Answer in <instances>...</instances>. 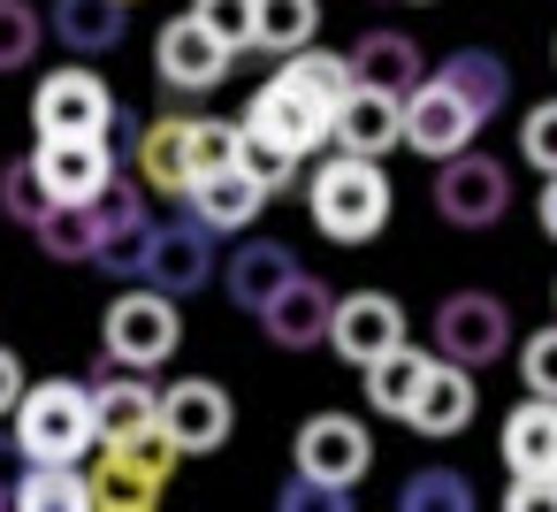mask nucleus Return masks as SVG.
<instances>
[{
    "instance_id": "f257e3e1",
    "label": "nucleus",
    "mask_w": 557,
    "mask_h": 512,
    "mask_svg": "<svg viewBox=\"0 0 557 512\" xmlns=\"http://www.w3.org/2000/svg\"><path fill=\"white\" fill-rule=\"evenodd\" d=\"M389 207H397L389 169L367 161V154H344V146H336V161H321L313 184H306V215H313V230L336 237V245L382 237V230H389Z\"/></svg>"
},
{
    "instance_id": "f03ea898",
    "label": "nucleus",
    "mask_w": 557,
    "mask_h": 512,
    "mask_svg": "<svg viewBox=\"0 0 557 512\" xmlns=\"http://www.w3.org/2000/svg\"><path fill=\"white\" fill-rule=\"evenodd\" d=\"M16 451L24 459H85L92 436V390L85 382H24L16 398Z\"/></svg>"
},
{
    "instance_id": "7ed1b4c3",
    "label": "nucleus",
    "mask_w": 557,
    "mask_h": 512,
    "mask_svg": "<svg viewBox=\"0 0 557 512\" xmlns=\"http://www.w3.org/2000/svg\"><path fill=\"white\" fill-rule=\"evenodd\" d=\"M100 344H108L115 367H138V375H146V367L176 359V344H184V314H176L169 291L131 283V291H115V306H108V321H100Z\"/></svg>"
},
{
    "instance_id": "20e7f679",
    "label": "nucleus",
    "mask_w": 557,
    "mask_h": 512,
    "mask_svg": "<svg viewBox=\"0 0 557 512\" xmlns=\"http://www.w3.org/2000/svg\"><path fill=\"white\" fill-rule=\"evenodd\" d=\"M435 215H443L450 230H496V222L511 215V176H504V161H496V154H473V146L443 154V161H435Z\"/></svg>"
},
{
    "instance_id": "39448f33",
    "label": "nucleus",
    "mask_w": 557,
    "mask_h": 512,
    "mask_svg": "<svg viewBox=\"0 0 557 512\" xmlns=\"http://www.w3.org/2000/svg\"><path fill=\"white\" fill-rule=\"evenodd\" d=\"M511 344H519V329H511V306H504L496 291H450V298L435 306V359L496 367Z\"/></svg>"
},
{
    "instance_id": "423d86ee",
    "label": "nucleus",
    "mask_w": 557,
    "mask_h": 512,
    "mask_svg": "<svg viewBox=\"0 0 557 512\" xmlns=\"http://www.w3.org/2000/svg\"><path fill=\"white\" fill-rule=\"evenodd\" d=\"M92 215H100L92 268H100V276H115V283H138V268H146V245H153V207H146L138 176H123V169H115V176L92 192Z\"/></svg>"
},
{
    "instance_id": "0eeeda50",
    "label": "nucleus",
    "mask_w": 557,
    "mask_h": 512,
    "mask_svg": "<svg viewBox=\"0 0 557 512\" xmlns=\"http://www.w3.org/2000/svg\"><path fill=\"white\" fill-rule=\"evenodd\" d=\"M374 466V436L351 420V413H313L298 436H290V474H306L313 489H351L359 474Z\"/></svg>"
},
{
    "instance_id": "6e6552de",
    "label": "nucleus",
    "mask_w": 557,
    "mask_h": 512,
    "mask_svg": "<svg viewBox=\"0 0 557 512\" xmlns=\"http://www.w3.org/2000/svg\"><path fill=\"white\" fill-rule=\"evenodd\" d=\"M214 268H222V245H214V230L184 207L176 222H153V245H146L138 283H153V291H169V298H191V291L214 283Z\"/></svg>"
},
{
    "instance_id": "1a4fd4ad",
    "label": "nucleus",
    "mask_w": 557,
    "mask_h": 512,
    "mask_svg": "<svg viewBox=\"0 0 557 512\" xmlns=\"http://www.w3.org/2000/svg\"><path fill=\"white\" fill-rule=\"evenodd\" d=\"M397 131H405V146H412L420 161H443V154L473 146L481 115H473L443 77H420V85H405V93H397Z\"/></svg>"
},
{
    "instance_id": "9d476101",
    "label": "nucleus",
    "mask_w": 557,
    "mask_h": 512,
    "mask_svg": "<svg viewBox=\"0 0 557 512\" xmlns=\"http://www.w3.org/2000/svg\"><path fill=\"white\" fill-rule=\"evenodd\" d=\"M153 420L169 428V443L184 451V459H207V451H222L230 443V428H237V405H230V390L222 382H169L161 390V405H153Z\"/></svg>"
},
{
    "instance_id": "9b49d317",
    "label": "nucleus",
    "mask_w": 557,
    "mask_h": 512,
    "mask_svg": "<svg viewBox=\"0 0 557 512\" xmlns=\"http://www.w3.org/2000/svg\"><path fill=\"white\" fill-rule=\"evenodd\" d=\"M230 47L199 24V16H176V24H161V39H153V70H161V85L169 93H214L222 77H230Z\"/></svg>"
},
{
    "instance_id": "f8f14e48",
    "label": "nucleus",
    "mask_w": 557,
    "mask_h": 512,
    "mask_svg": "<svg viewBox=\"0 0 557 512\" xmlns=\"http://www.w3.org/2000/svg\"><path fill=\"white\" fill-rule=\"evenodd\" d=\"M32 169L47 176L54 199H92L115 176V138L108 131H54V138H39Z\"/></svg>"
},
{
    "instance_id": "ddd939ff",
    "label": "nucleus",
    "mask_w": 557,
    "mask_h": 512,
    "mask_svg": "<svg viewBox=\"0 0 557 512\" xmlns=\"http://www.w3.org/2000/svg\"><path fill=\"white\" fill-rule=\"evenodd\" d=\"M115 115V93L92 77V70H47L39 93H32V131L54 138V131H108Z\"/></svg>"
},
{
    "instance_id": "4468645a",
    "label": "nucleus",
    "mask_w": 557,
    "mask_h": 512,
    "mask_svg": "<svg viewBox=\"0 0 557 512\" xmlns=\"http://www.w3.org/2000/svg\"><path fill=\"white\" fill-rule=\"evenodd\" d=\"M329 344H336L351 367H367L374 352L405 344V306H397L389 291H344V298L329 306Z\"/></svg>"
},
{
    "instance_id": "2eb2a0df",
    "label": "nucleus",
    "mask_w": 557,
    "mask_h": 512,
    "mask_svg": "<svg viewBox=\"0 0 557 512\" xmlns=\"http://www.w3.org/2000/svg\"><path fill=\"white\" fill-rule=\"evenodd\" d=\"M245 131H260V138H275V146H290L298 161L329 138V108L321 100H306L298 85H283V77H268L252 100H245Z\"/></svg>"
},
{
    "instance_id": "dca6fc26",
    "label": "nucleus",
    "mask_w": 557,
    "mask_h": 512,
    "mask_svg": "<svg viewBox=\"0 0 557 512\" xmlns=\"http://www.w3.org/2000/svg\"><path fill=\"white\" fill-rule=\"evenodd\" d=\"M329 306H336V291H329L321 276H306V268H298V276H290V283L252 314V321H260V329H268V344H283V352H313V344L329 337Z\"/></svg>"
},
{
    "instance_id": "f3484780",
    "label": "nucleus",
    "mask_w": 557,
    "mask_h": 512,
    "mask_svg": "<svg viewBox=\"0 0 557 512\" xmlns=\"http://www.w3.org/2000/svg\"><path fill=\"white\" fill-rule=\"evenodd\" d=\"M473 405H481L473 367L428 359V375H420V390H412V405H405V428H412V436H458V428L473 420Z\"/></svg>"
},
{
    "instance_id": "a211bd4d",
    "label": "nucleus",
    "mask_w": 557,
    "mask_h": 512,
    "mask_svg": "<svg viewBox=\"0 0 557 512\" xmlns=\"http://www.w3.org/2000/svg\"><path fill=\"white\" fill-rule=\"evenodd\" d=\"M329 138H336L344 154L382 161L389 146H405V131H397V93H382V85H351V93L329 108Z\"/></svg>"
},
{
    "instance_id": "6ab92c4d",
    "label": "nucleus",
    "mask_w": 557,
    "mask_h": 512,
    "mask_svg": "<svg viewBox=\"0 0 557 512\" xmlns=\"http://www.w3.org/2000/svg\"><path fill=\"white\" fill-rule=\"evenodd\" d=\"M85 390H92V436H100V443H123V436H138V428H153L161 390H153L138 367L100 359V382H85Z\"/></svg>"
},
{
    "instance_id": "aec40b11",
    "label": "nucleus",
    "mask_w": 557,
    "mask_h": 512,
    "mask_svg": "<svg viewBox=\"0 0 557 512\" xmlns=\"http://www.w3.org/2000/svg\"><path fill=\"white\" fill-rule=\"evenodd\" d=\"M131 176L161 199H184L191 192V115H161L138 131V154H131Z\"/></svg>"
},
{
    "instance_id": "412c9836",
    "label": "nucleus",
    "mask_w": 557,
    "mask_h": 512,
    "mask_svg": "<svg viewBox=\"0 0 557 512\" xmlns=\"http://www.w3.org/2000/svg\"><path fill=\"white\" fill-rule=\"evenodd\" d=\"M184 207L214 230V237H230V230H245V222H260V207H268V192L237 169V161H222V169H199L191 176V192H184Z\"/></svg>"
},
{
    "instance_id": "4be33fe9",
    "label": "nucleus",
    "mask_w": 557,
    "mask_h": 512,
    "mask_svg": "<svg viewBox=\"0 0 557 512\" xmlns=\"http://www.w3.org/2000/svg\"><path fill=\"white\" fill-rule=\"evenodd\" d=\"M214 276H222V291L237 298V314H260V306L298 276V253H290V245H275V237H245Z\"/></svg>"
},
{
    "instance_id": "5701e85b",
    "label": "nucleus",
    "mask_w": 557,
    "mask_h": 512,
    "mask_svg": "<svg viewBox=\"0 0 557 512\" xmlns=\"http://www.w3.org/2000/svg\"><path fill=\"white\" fill-rule=\"evenodd\" d=\"M435 77H443V85H450L481 123H488V115H504V100H511V62H504L496 47H450Z\"/></svg>"
},
{
    "instance_id": "b1692460",
    "label": "nucleus",
    "mask_w": 557,
    "mask_h": 512,
    "mask_svg": "<svg viewBox=\"0 0 557 512\" xmlns=\"http://www.w3.org/2000/svg\"><path fill=\"white\" fill-rule=\"evenodd\" d=\"M9 504L16 512H92V481L77 459H24Z\"/></svg>"
},
{
    "instance_id": "393cba45",
    "label": "nucleus",
    "mask_w": 557,
    "mask_h": 512,
    "mask_svg": "<svg viewBox=\"0 0 557 512\" xmlns=\"http://www.w3.org/2000/svg\"><path fill=\"white\" fill-rule=\"evenodd\" d=\"M504 466L511 474H557V398H534L504 413Z\"/></svg>"
},
{
    "instance_id": "a878e982",
    "label": "nucleus",
    "mask_w": 557,
    "mask_h": 512,
    "mask_svg": "<svg viewBox=\"0 0 557 512\" xmlns=\"http://www.w3.org/2000/svg\"><path fill=\"white\" fill-rule=\"evenodd\" d=\"M54 39L70 54H115L131 39V9L123 0H54Z\"/></svg>"
},
{
    "instance_id": "bb28decb",
    "label": "nucleus",
    "mask_w": 557,
    "mask_h": 512,
    "mask_svg": "<svg viewBox=\"0 0 557 512\" xmlns=\"http://www.w3.org/2000/svg\"><path fill=\"white\" fill-rule=\"evenodd\" d=\"M428 359H435V352H420V344H389V352H374V359L359 367L367 405H374L382 420H405V405H412V390H420Z\"/></svg>"
},
{
    "instance_id": "cd10ccee",
    "label": "nucleus",
    "mask_w": 557,
    "mask_h": 512,
    "mask_svg": "<svg viewBox=\"0 0 557 512\" xmlns=\"http://www.w3.org/2000/svg\"><path fill=\"white\" fill-rule=\"evenodd\" d=\"M420 47L405 39V32H367L359 47H351V85H382V93H405V85H420Z\"/></svg>"
},
{
    "instance_id": "c85d7f7f",
    "label": "nucleus",
    "mask_w": 557,
    "mask_h": 512,
    "mask_svg": "<svg viewBox=\"0 0 557 512\" xmlns=\"http://www.w3.org/2000/svg\"><path fill=\"white\" fill-rule=\"evenodd\" d=\"M32 237H39L47 260H92V245H100V215H92V199H54V207L32 222Z\"/></svg>"
},
{
    "instance_id": "c756f323",
    "label": "nucleus",
    "mask_w": 557,
    "mask_h": 512,
    "mask_svg": "<svg viewBox=\"0 0 557 512\" xmlns=\"http://www.w3.org/2000/svg\"><path fill=\"white\" fill-rule=\"evenodd\" d=\"M100 451V466L85 474L92 481V504H108V512H146V504H161V481L146 474V466H131L115 443H92Z\"/></svg>"
},
{
    "instance_id": "7c9ffc66",
    "label": "nucleus",
    "mask_w": 557,
    "mask_h": 512,
    "mask_svg": "<svg viewBox=\"0 0 557 512\" xmlns=\"http://www.w3.org/2000/svg\"><path fill=\"white\" fill-rule=\"evenodd\" d=\"M275 77H283V85H298L306 100L336 108V100L351 93V54H329V47H313V39H306V47H290V54H283V70H275Z\"/></svg>"
},
{
    "instance_id": "2f4dec72",
    "label": "nucleus",
    "mask_w": 557,
    "mask_h": 512,
    "mask_svg": "<svg viewBox=\"0 0 557 512\" xmlns=\"http://www.w3.org/2000/svg\"><path fill=\"white\" fill-rule=\"evenodd\" d=\"M321 32V0H252V47L290 54Z\"/></svg>"
},
{
    "instance_id": "473e14b6",
    "label": "nucleus",
    "mask_w": 557,
    "mask_h": 512,
    "mask_svg": "<svg viewBox=\"0 0 557 512\" xmlns=\"http://www.w3.org/2000/svg\"><path fill=\"white\" fill-rule=\"evenodd\" d=\"M39 39H47V16L32 9V0H0V77H16V70H32Z\"/></svg>"
},
{
    "instance_id": "72a5a7b5",
    "label": "nucleus",
    "mask_w": 557,
    "mask_h": 512,
    "mask_svg": "<svg viewBox=\"0 0 557 512\" xmlns=\"http://www.w3.org/2000/svg\"><path fill=\"white\" fill-rule=\"evenodd\" d=\"M230 161H237V169H245L268 199L298 176V154H290V146H275V138H260V131H245V123H237V154H230Z\"/></svg>"
},
{
    "instance_id": "f704fd0d",
    "label": "nucleus",
    "mask_w": 557,
    "mask_h": 512,
    "mask_svg": "<svg viewBox=\"0 0 557 512\" xmlns=\"http://www.w3.org/2000/svg\"><path fill=\"white\" fill-rule=\"evenodd\" d=\"M397 504L405 512H466L473 504V481L466 474H450V466H420V474H405V489H397Z\"/></svg>"
},
{
    "instance_id": "c9c22d12",
    "label": "nucleus",
    "mask_w": 557,
    "mask_h": 512,
    "mask_svg": "<svg viewBox=\"0 0 557 512\" xmlns=\"http://www.w3.org/2000/svg\"><path fill=\"white\" fill-rule=\"evenodd\" d=\"M47 207H54V192H47V176L32 169V154L0 169V215H9V222H24V230H32Z\"/></svg>"
},
{
    "instance_id": "e433bc0d",
    "label": "nucleus",
    "mask_w": 557,
    "mask_h": 512,
    "mask_svg": "<svg viewBox=\"0 0 557 512\" xmlns=\"http://www.w3.org/2000/svg\"><path fill=\"white\" fill-rule=\"evenodd\" d=\"M191 16H199L230 54H245V47H252V0H191Z\"/></svg>"
},
{
    "instance_id": "4c0bfd02",
    "label": "nucleus",
    "mask_w": 557,
    "mask_h": 512,
    "mask_svg": "<svg viewBox=\"0 0 557 512\" xmlns=\"http://www.w3.org/2000/svg\"><path fill=\"white\" fill-rule=\"evenodd\" d=\"M519 154H527L542 176H557V100H534V108H527V123H519Z\"/></svg>"
},
{
    "instance_id": "58836bf2",
    "label": "nucleus",
    "mask_w": 557,
    "mask_h": 512,
    "mask_svg": "<svg viewBox=\"0 0 557 512\" xmlns=\"http://www.w3.org/2000/svg\"><path fill=\"white\" fill-rule=\"evenodd\" d=\"M519 382H527L534 398H557V321L519 344Z\"/></svg>"
},
{
    "instance_id": "ea45409f",
    "label": "nucleus",
    "mask_w": 557,
    "mask_h": 512,
    "mask_svg": "<svg viewBox=\"0 0 557 512\" xmlns=\"http://www.w3.org/2000/svg\"><path fill=\"white\" fill-rule=\"evenodd\" d=\"M115 451H123V459H131V466H146V474H153V481H169V466H176V459H184V451H176V443H169V428H161V420H153V428H138V436H123V443H115Z\"/></svg>"
},
{
    "instance_id": "a19ab883",
    "label": "nucleus",
    "mask_w": 557,
    "mask_h": 512,
    "mask_svg": "<svg viewBox=\"0 0 557 512\" xmlns=\"http://www.w3.org/2000/svg\"><path fill=\"white\" fill-rule=\"evenodd\" d=\"M237 154V123H214V115H191V176L199 169H222Z\"/></svg>"
},
{
    "instance_id": "79ce46f5",
    "label": "nucleus",
    "mask_w": 557,
    "mask_h": 512,
    "mask_svg": "<svg viewBox=\"0 0 557 512\" xmlns=\"http://www.w3.org/2000/svg\"><path fill=\"white\" fill-rule=\"evenodd\" d=\"M511 512H534V504H549L557 512V474H511V497H504Z\"/></svg>"
},
{
    "instance_id": "37998d69",
    "label": "nucleus",
    "mask_w": 557,
    "mask_h": 512,
    "mask_svg": "<svg viewBox=\"0 0 557 512\" xmlns=\"http://www.w3.org/2000/svg\"><path fill=\"white\" fill-rule=\"evenodd\" d=\"M16 398H24V359H16L9 344H0V420L16 413Z\"/></svg>"
},
{
    "instance_id": "c03bdc74",
    "label": "nucleus",
    "mask_w": 557,
    "mask_h": 512,
    "mask_svg": "<svg viewBox=\"0 0 557 512\" xmlns=\"http://www.w3.org/2000/svg\"><path fill=\"white\" fill-rule=\"evenodd\" d=\"M534 222L557 237V176H542V192H534Z\"/></svg>"
},
{
    "instance_id": "a18cd8bd",
    "label": "nucleus",
    "mask_w": 557,
    "mask_h": 512,
    "mask_svg": "<svg viewBox=\"0 0 557 512\" xmlns=\"http://www.w3.org/2000/svg\"><path fill=\"white\" fill-rule=\"evenodd\" d=\"M123 9H138V0H123Z\"/></svg>"
},
{
    "instance_id": "49530a36",
    "label": "nucleus",
    "mask_w": 557,
    "mask_h": 512,
    "mask_svg": "<svg viewBox=\"0 0 557 512\" xmlns=\"http://www.w3.org/2000/svg\"><path fill=\"white\" fill-rule=\"evenodd\" d=\"M0 504H9V489H0Z\"/></svg>"
},
{
    "instance_id": "de8ad7c7",
    "label": "nucleus",
    "mask_w": 557,
    "mask_h": 512,
    "mask_svg": "<svg viewBox=\"0 0 557 512\" xmlns=\"http://www.w3.org/2000/svg\"><path fill=\"white\" fill-rule=\"evenodd\" d=\"M549 54H557V39H549Z\"/></svg>"
},
{
    "instance_id": "09e8293b",
    "label": "nucleus",
    "mask_w": 557,
    "mask_h": 512,
    "mask_svg": "<svg viewBox=\"0 0 557 512\" xmlns=\"http://www.w3.org/2000/svg\"><path fill=\"white\" fill-rule=\"evenodd\" d=\"M549 298H557V291H549Z\"/></svg>"
}]
</instances>
